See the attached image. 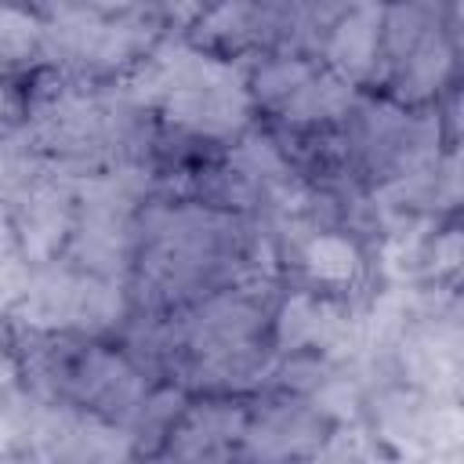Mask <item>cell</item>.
I'll return each mask as SVG.
<instances>
[{
	"mask_svg": "<svg viewBox=\"0 0 464 464\" xmlns=\"http://www.w3.org/2000/svg\"><path fill=\"white\" fill-rule=\"evenodd\" d=\"M308 257H312V268H315L319 276L341 279V276H348V272H352V246H348L344 239L323 236V239H315V243H312Z\"/></svg>",
	"mask_w": 464,
	"mask_h": 464,
	"instance_id": "6da1fadb",
	"label": "cell"
}]
</instances>
